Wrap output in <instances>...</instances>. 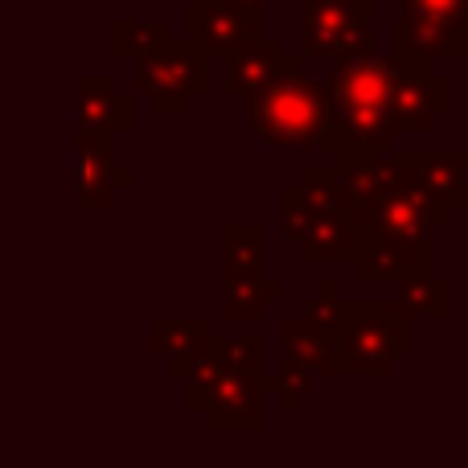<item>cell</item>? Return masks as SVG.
I'll list each match as a JSON object with an SVG mask.
<instances>
[{"instance_id": "obj_16", "label": "cell", "mask_w": 468, "mask_h": 468, "mask_svg": "<svg viewBox=\"0 0 468 468\" xmlns=\"http://www.w3.org/2000/svg\"><path fill=\"white\" fill-rule=\"evenodd\" d=\"M169 37H173V25L165 21V16H144V21L120 16V21L112 25V54L115 58H144V54H153L156 46H165Z\"/></svg>"}, {"instance_id": "obj_4", "label": "cell", "mask_w": 468, "mask_h": 468, "mask_svg": "<svg viewBox=\"0 0 468 468\" xmlns=\"http://www.w3.org/2000/svg\"><path fill=\"white\" fill-rule=\"evenodd\" d=\"M411 354V324L399 304H346L333 349V374H390L395 357Z\"/></svg>"}, {"instance_id": "obj_2", "label": "cell", "mask_w": 468, "mask_h": 468, "mask_svg": "<svg viewBox=\"0 0 468 468\" xmlns=\"http://www.w3.org/2000/svg\"><path fill=\"white\" fill-rule=\"evenodd\" d=\"M263 346L255 337H210V349L189 370L186 403L210 431H255L263 423Z\"/></svg>"}, {"instance_id": "obj_17", "label": "cell", "mask_w": 468, "mask_h": 468, "mask_svg": "<svg viewBox=\"0 0 468 468\" xmlns=\"http://www.w3.org/2000/svg\"><path fill=\"white\" fill-rule=\"evenodd\" d=\"M222 263H227V280H250L263 275V230L239 222L222 234Z\"/></svg>"}, {"instance_id": "obj_9", "label": "cell", "mask_w": 468, "mask_h": 468, "mask_svg": "<svg viewBox=\"0 0 468 468\" xmlns=\"http://www.w3.org/2000/svg\"><path fill=\"white\" fill-rule=\"evenodd\" d=\"M189 41L206 58H227L263 37V8L247 0H194L186 13Z\"/></svg>"}, {"instance_id": "obj_8", "label": "cell", "mask_w": 468, "mask_h": 468, "mask_svg": "<svg viewBox=\"0 0 468 468\" xmlns=\"http://www.w3.org/2000/svg\"><path fill=\"white\" fill-rule=\"evenodd\" d=\"M468 41V0H403L399 46L420 58L464 54Z\"/></svg>"}, {"instance_id": "obj_20", "label": "cell", "mask_w": 468, "mask_h": 468, "mask_svg": "<svg viewBox=\"0 0 468 468\" xmlns=\"http://www.w3.org/2000/svg\"><path fill=\"white\" fill-rule=\"evenodd\" d=\"M403 300H420V313L428 316H448V283H436L428 275H411L403 280Z\"/></svg>"}, {"instance_id": "obj_5", "label": "cell", "mask_w": 468, "mask_h": 468, "mask_svg": "<svg viewBox=\"0 0 468 468\" xmlns=\"http://www.w3.org/2000/svg\"><path fill=\"white\" fill-rule=\"evenodd\" d=\"M210 79H206V54L194 41L169 37L156 46L153 54L136 58V79H132V95L144 99L156 115H181L197 95H206Z\"/></svg>"}, {"instance_id": "obj_18", "label": "cell", "mask_w": 468, "mask_h": 468, "mask_svg": "<svg viewBox=\"0 0 468 468\" xmlns=\"http://www.w3.org/2000/svg\"><path fill=\"white\" fill-rule=\"evenodd\" d=\"M280 283L263 280V275H250V280H227V296H222V313L230 321H255L263 316L267 300H280Z\"/></svg>"}, {"instance_id": "obj_10", "label": "cell", "mask_w": 468, "mask_h": 468, "mask_svg": "<svg viewBox=\"0 0 468 468\" xmlns=\"http://www.w3.org/2000/svg\"><path fill=\"white\" fill-rule=\"evenodd\" d=\"M148 333H153V354L165 357L169 374L177 378H189V370L210 349V324L202 316H156Z\"/></svg>"}, {"instance_id": "obj_7", "label": "cell", "mask_w": 468, "mask_h": 468, "mask_svg": "<svg viewBox=\"0 0 468 468\" xmlns=\"http://www.w3.org/2000/svg\"><path fill=\"white\" fill-rule=\"evenodd\" d=\"M444 112H448V79L444 74H431L428 58L399 46L395 49V95H390L395 136L399 132L420 136V132H428L431 120Z\"/></svg>"}, {"instance_id": "obj_6", "label": "cell", "mask_w": 468, "mask_h": 468, "mask_svg": "<svg viewBox=\"0 0 468 468\" xmlns=\"http://www.w3.org/2000/svg\"><path fill=\"white\" fill-rule=\"evenodd\" d=\"M374 0H300L304 58H341L370 37Z\"/></svg>"}, {"instance_id": "obj_13", "label": "cell", "mask_w": 468, "mask_h": 468, "mask_svg": "<svg viewBox=\"0 0 468 468\" xmlns=\"http://www.w3.org/2000/svg\"><path fill=\"white\" fill-rule=\"evenodd\" d=\"M283 62V41L259 37L250 46L227 54V74H222V90L234 99H247L250 90H259L275 74V66Z\"/></svg>"}, {"instance_id": "obj_3", "label": "cell", "mask_w": 468, "mask_h": 468, "mask_svg": "<svg viewBox=\"0 0 468 468\" xmlns=\"http://www.w3.org/2000/svg\"><path fill=\"white\" fill-rule=\"evenodd\" d=\"M247 123L263 144L308 153V148H329V103L324 87H316L304 74L300 58H288L275 66V74L247 99Z\"/></svg>"}, {"instance_id": "obj_15", "label": "cell", "mask_w": 468, "mask_h": 468, "mask_svg": "<svg viewBox=\"0 0 468 468\" xmlns=\"http://www.w3.org/2000/svg\"><path fill=\"white\" fill-rule=\"evenodd\" d=\"M280 341H283V362L300 366V370H329L333 374V349H337V333L321 329L313 316H296V321L280 324Z\"/></svg>"}, {"instance_id": "obj_11", "label": "cell", "mask_w": 468, "mask_h": 468, "mask_svg": "<svg viewBox=\"0 0 468 468\" xmlns=\"http://www.w3.org/2000/svg\"><path fill=\"white\" fill-rule=\"evenodd\" d=\"M132 99L136 95H120L107 74H82V79L74 82V107H79V120L99 123V128L115 132V136H123V132L136 128V107H132Z\"/></svg>"}, {"instance_id": "obj_19", "label": "cell", "mask_w": 468, "mask_h": 468, "mask_svg": "<svg viewBox=\"0 0 468 468\" xmlns=\"http://www.w3.org/2000/svg\"><path fill=\"white\" fill-rule=\"evenodd\" d=\"M271 390L280 395V407L283 411H300L304 395L313 390V370H300V366H280V374L271 378Z\"/></svg>"}, {"instance_id": "obj_14", "label": "cell", "mask_w": 468, "mask_h": 468, "mask_svg": "<svg viewBox=\"0 0 468 468\" xmlns=\"http://www.w3.org/2000/svg\"><path fill=\"white\" fill-rule=\"evenodd\" d=\"M79 156V181H74V202L87 210H103L120 189L136 181V173L115 165V153H74Z\"/></svg>"}, {"instance_id": "obj_21", "label": "cell", "mask_w": 468, "mask_h": 468, "mask_svg": "<svg viewBox=\"0 0 468 468\" xmlns=\"http://www.w3.org/2000/svg\"><path fill=\"white\" fill-rule=\"evenodd\" d=\"M247 5H255V8H267V5H275V0H247Z\"/></svg>"}, {"instance_id": "obj_1", "label": "cell", "mask_w": 468, "mask_h": 468, "mask_svg": "<svg viewBox=\"0 0 468 468\" xmlns=\"http://www.w3.org/2000/svg\"><path fill=\"white\" fill-rule=\"evenodd\" d=\"M395 58H382L374 41H357L337 58V74L324 82L329 103V148H337L341 169H357L390 153L395 144Z\"/></svg>"}, {"instance_id": "obj_12", "label": "cell", "mask_w": 468, "mask_h": 468, "mask_svg": "<svg viewBox=\"0 0 468 468\" xmlns=\"http://www.w3.org/2000/svg\"><path fill=\"white\" fill-rule=\"evenodd\" d=\"M403 169L431 202L440 206H461L468 197V161L464 156H431V153H415L403 156Z\"/></svg>"}]
</instances>
